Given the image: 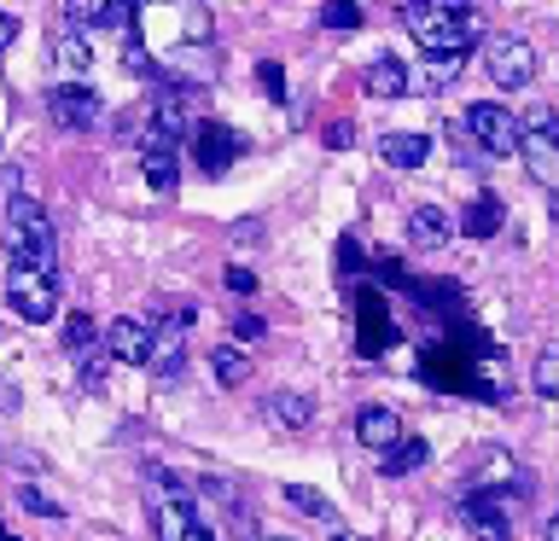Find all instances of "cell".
I'll list each match as a JSON object with an SVG mask.
<instances>
[{"label": "cell", "mask_w": 559, "mask_h": 541, "mask_svg": "<svg viewBox=\"0 0 559 541\" xmlns=\"http://www.w3.org/2000/svg\"><path fill=\"white\" fill-rule=\"evenodd\" d=\"M396 17L408 24L414 41L426 47V59H443V52H461L466 59V47L478 41V29H484V12L454 7V0H408Z\"/></svg>", "instance_id": "1"}, {"label": "cell", "mask_w": 559, "mask_h": 541, "mask_svg": "<svg viewBox=\"0 0 559 541\" xmlns=\"http://www.w3.org/2000/svg\"><path fill=\"white\" fill-rule=\"evenodd\" d=\"M7 244H12L17 268H41V274L59 268V239H52V221H47V209L35 204L29 192H12V199H7Z\"/></svg>", "instance_id": "2"}, {"label": "cell", "mask_w": 559, "mask_h": 541, "mask_svg": "<svg viewBox=\"0 0 559 541\" xmlns=\"http://www.w3.org/2000/svg\"><path fill=\"white\" fill-rule=\"evenodd\" d=\"M466 134L484 157H519L524 152V122L507 105H489V99H478L466 111Z\"/></svg>", "instance_id": "3"}, {"label": "cell", "mask_w": 559, "mask_h": 541, "mask_svg": "<svg viewBox=\"0 0 559 541\" xmlns=\"http://www.w3.org/2000/svg\"><path fill=\"white\" fill-rule=\"evenodd\" d=\"M524 169H531V181H542L559 199V117L548 105H536L531 122H524Z\"/></svg>", "instance_id": "4"}, {"label": "cell", "mask_w": 559, "mask_h": 541, "mask_svg": "<svg viewBox=\"0 0 559 541\" xmlns=\"http://www.w3.org/2000/svg\"><path fill=\"white\" fill-rule=\"evenodd\" d=\"M484 70L496 87H531L536 82V47L519 35H489L484 41Z\"/></svg>", "instance_id": "5"}, {"label": "cell", "mask_w": 559, "mask_h": 541, "mask_svg": "<svg viewBox=\"0 0 559 541\" xmlns=\"http://www.w3.org/2000/svg\"><path fill=\"white\" fill-rule=\"evenodd\" d=\"M7 303L24 314V321H52V314H59V279L41 274V268H17V262H12Z\"/></svg>", "instance_id": "6"}, {"label": "cell", "mask_w": 559, "mask_h": 541, "mask_svg": "<svg viewBox=\"0 0 559 541\" xmlns=\"http://www.w3.org/2000/svg\"><path fill=\"white\" fill-rule=\"evenodd\" d=\"M157 76H164V87H210V76H216V52L204 47H192V41H175L164 59H157Z\"/></svg>", "instance_id": "7"}, {"label": "cell", "mask_w": 559, "mask_h": 541, "mask_svg": "<svg viewBox=\"0 0 559 541\" xmlns=\"http://www.w3.org/2000/svg\"><path fill=\"white\" fill-rule=\"evenodd\" d=\"M192 157H199L204 175H227L245 157V134L227 129V122H199L192 129Z\"/></svg>", "instance_id": "8"}, {"label": "cell", "mask_w": 559, "mask_h": 541, "mask_svg": "<svg viewBox=\"0 0 559 541\" xmlns=\"http://www.w3.org/2000/svg\"><path fill=\"white\" fill-rule=\"evenodd\" d=\"M47 117L59 122V129H70V134H87L99 122V99L87 94V87L64 82V87H52V94H47Z\"/></svg>", "instance_id": "9"}, {"label": "cell", "mask_w": 559, "mask_h": 541, "mask_svg": "<svg viewBox=\"0 0 559 541\" xmlns=\"http://www.w3.org/2000/svg\"><path fill=\"white\" fill-rule=\"evenodd\" d=\"M152 338L157 332L146 321H129V314H117V321L105 326V349H111V361H122V366H146L152 361Z\"/></svg>", "instance_id": "10"}, {"label": "cell", "mask_w": 559, "mask_h": 541, "mask_svg": "<svg viewBox=\"0 0 559 541\" xmlns=\"http://www.w3.org/2000/svg\"><path fill=\"white\" fill-rule=\"evenodd\" d=\"M356 443H361V448H373V454H391V448L402 443V413H396V408H384V401L361 408V413H356Z\"/></svg>", "instance_id": "11"}, {"label": "cell", "mask_w": 559, "mask_h": 541, "mask_svg": "<svg viewBox=\"0 0 559 541\" xmlns=\"http://www.w3.org/2000/svg\"><path fill=\"white\" fill-rule=\"evenodd\" d=\"M187 321H192V314L181 309V314H175V321H164V332H157V338H152V373L157 378H181V366H187V356H181V332H187Z\"/></svg>", "instance_id": "12"}, {"label": "cell", "mask_w": 559, "mask_h": 541, "mask_svg": "<svg viewBox=\"0 0 559 541\" xmlns=\"http://www.w3.org/2000/svg\"><path fill=\"white\" fill-rule=\"evenodd\" d=\"M449 239H454V216H449V209L419 204L408 216V244H414V251H443Z\"/></svg>", "instance_id": "13"}, {"label": "cell", "mask_w": 559, "mask_h": 541, "mask_svg": "<svg viewBox=\"0 0 559 541\" xmlns=\"http://www.w3.org/2000/svg\"><path fill=\"white\" fill-rule=\"evenodd\" d=\"M361 87L373 99H396V94H414V70L402 64V59H373L367 64V76H361Z\"/></svg>", "instance_id": "14"}, {"label": "cell", "mask_w": 559, "mask_h": 541, "mask_svg": "<svg viewBox=\"0 0 559 541\" xmlns=\"http://www.w3.org/2000/svg\"><path fill=\"white\" fill-rule=\"evenodd\" d=\"M379 157L391 169H419L431 157V134H414V129H396V134H384L379 140Z\"/></svg>", "instance_id": "15"}, {"label": "cell", "mask_w": 559, "mask_h": 541, "mask_svg": "<svg viewBox=\"0 0 559 541\" xmlns=\"http://www.w3.org/2000/svg\"><path fill=\"white\" fill-rule=\"evenodd\" d=\"M269 413H274V425H280V431H309L314 401H309V396H297V390H274V396H269Z\"/></svg>", "instance_id": "16"}, {"label": "cell", "mask_w": 559, "mask_h": 541, "mask_svg": "<svg viewBox=\"0 0 559 541\" xmlns=\"http://www.w3.org/2000/svg\"><path fill=\"white\" fill-rule=\"evenodd\" d=\"M210 373H216L222 390H239V384L251 378V361H245L239 344H216V349H210Z\"/></svg>", "instance_id": "17"}, {"label": "cell", "mask_w": 559, "mask_h": 541, "mask_svg": "<svg viewBox=\"0 0 559 541\" xmlns=\"http://www.w3.org/2000/svg\"><path fill=\"white\" fill-rule=\"evenodd\" d=\"M461 52H443V59H426V64H419L414 70V94H443V87L454 82V76H461Z\"/></svg>", "instance_id": "18"}, {"label": "cell", "mask_w": 559, "mask_h": 541, "mask_svg": "<svg viewBox=\"0 0 559 541\" xmlns=\"http://www.w3.org/2000/svg\"><path fill=\"white\" fill-rule=\"evenodd\" d=\"M426 460H431V448L419 443V436H402V443L379 460V471H384V478H408V471H419Z\"/></svg>", "instance_id": "19"}, {"label": "cell", "mask_w": 559, "mask_h": 541, "mask_svg": "<svg viewBox=\"0 0 559 541\" xmlns=\"http://www.w3.org/2000/svg\"><path fill=\"white\" fill-rule=\"evenodd\" d=\"M461 227H466L472 239H496V233H501V204H496V199H472V209H466Z\"/></svg>", "instance_id": "20"}, {"label": "cell", "mask_w": 559, "mask_h": 541, "mask_svg": "<svg viewBox=\"0 0 559 541\" xmlns=\"http://www.w3.org/2000/svg\"><path fill=\"white\" fill-rule=\"evenodd\" d=\"M531 384H536V396L559 401V344H548V349L536 356V366H531Z\"/></svg>", "instance_id": "21"}, {"label": "cell", "mask_w": 559, "mask_h": 541, "mask_svg": "<svg viewBox=\"0 0 559 541\" xmlns=\"http://www.w3.org/2000/svg\"><path fill=\"white\" fill-rule=\"evenodd\" d=\"M52 59H59V70H76V76H82V70L94 64V47H87V35H82V29H70L64 41L52 47Z\"/></svg>", "instance_id": "22"}, {"label": "cell", "mask_w": 559, "mask_h": 541, "mask_svg": "<svg viewBox=\"0 0 559 541\" xmlns=\"http://www.w3.org/2000/svg\"><path fill=\"white\" fill-rule=\"evenodd\" d=\"M140 164H146V181L157 192H169L175 175H181V157H175V152H140Z\"/></svg>", "instance_id": "23"}, {"label": "cell", "mask_w": 559, "mask_h": 541, "mask_svg": "<svg viewBox=\"0 0 559 541\" xmlns=\"http://www.w3.org/2000/svg\"><path fill=\"white\" fill-rule=\"evenodd\" d=\"M280 495H286V501H292V506H297V513H304V518H332V501L321 495V489L286 483V489H280Z\"/></svg>", "instance_id": "24"}, {"label": "cell", "mask_w": 559, "mask_h": 541, "mask_svg": "<svg viewBox=\"0 0 559 541\" xmlns=\"http://www.w3.org/2000/svg\"><path fill=\"white\" fill-rule=\"evenodd\" d=\"M94 338H99V326H94V314H70L64 321V349H76V356H87V349H94Z\"/></svg>", "instance_id": "25"}, {"label": "cell", "mask_w": 559, "mask_h": 541, "mask_svg": "<svg viewBox=\"0 0 559 541\" xmlns=\"http://www.w3.org/2000/svg\"><path fill=\"white\" fill-rule=\"evenodd\" d=\"M478 483L489 489V495H496V483H513V454H507V448H489V454H484Z\"/></svg>", "instance_id": "26"}, {"label": "cell", "mask_w": 559, "mask_h": 541, "mask_svg": "<svg viewBox=\"0 0 559 541\" xmlns=\"http://www.w3.org/2000/svg\"><path fill=\"white\" fill-rule=\"evenodd\" d=\"M17 501H24V513H35V518H59V513H64L59 501L41 495V489H29V483H17Z\"/></svg>", "instance_id": "27"}, {"label": "cell", "mask_w": 559, "mask_h": 541, "mask_svg": "<svg viewBox=\"0 0 559 541\" xmlns=\"http://www.w3.org/2000/svg\"><path fill=\"white\" fill-rule=\"evenodd\" d=\"M321 24L326 29H356L361 24V7H321Z\"/></svg>", "instance_id": "28"}, {"label": "cell", "mask_w": 559, "mask_h": 541, "mask_svg": "<svg viewBox=\"0 0 559 541\" xmlns=\"http://www.w3.org/2000/svg\"><path fill=\"white\" fill-rule=\"evenodd\" d=\"M257 76H262V94H269L274 105H280V99H286V70H280V64H262V70H257Z\"/></svg>", "instance_id": "29"}, {"label": "cell", "mask_w": 559, "mask_h": 541, "mask_svg": "<svg viewBox=\"0 0 559 541\" xmlns=\"http://www.w3.org/2000/svg\"><path fill=\"white\" fill-rule=\"evenodd\" d=\"M251 338H262V321L257 314H234V344H251Z\"/></svg>", "instance_id": "30"}, {"label": "cell", "mask_w": 559, "mask_h": 541, "mask_svg": "<svg viewBox=\"0 0 559 541\" xmlns=\"http://www.w3.org/2000/svg\"><path fill=\"white\" fill-rule=\"evenodd\" d=\"M251 286H257V274L245 268V262H234V268H227V291H239V297H245Z\"/></svg>", "instance_id": "31"}, {"label": "cell", "mask_w": 559, "mask_h": 541, "mask_svg": "<svg viewBox=\"0 0 559 541\" xmlns=\"http://www.w3.org/2000/svg\"><path fill=\"white\" fill-rule=\"evenodd\" d=\"M82 384H87V390H99V384H105V356H87L82 361Z\"/></svg>", "instance_id": "32"}, {"label": "cell", "mask_w": 559, "mask_h": 541, "mask_svg": "<svg viewBox=\"0 0 559 541\" xmlns=\"http://www.w3.org/2000/svg\"><path fill=\"white\" fill-rule=\"evenodd\" d=\"M349 140H356V129H349V122H332V129H326V146H349Z\"/></svg>", "instance_id": "33"}, {"label": "cell", "mask_w": 559, "mask_h": 541, "mask_svg": "<svg viewBox=\"0 0 559 541\" xmlns=\"http://www.w3.org/2000/svg\"><path fill=\"white\" fill-rule=\"evenodd\" d=\"M12 41H17V17H12V12H0V52H7Z\"/></svg>", "instance_id": "34"}, {"label": "cell", "mask_w": 559, "mask_h": 541, "mask_svg": "<svg viewBox=\"0 0 559 541\" xmlns=\"http://www.w3.org/2000/svg\"><path fill=\"white\" fill-rule=\"evenodd\" d=\"M187 541H216V530H210V518H199V524H192V530H187Z\"/></svg>", "instance_id": "35"}, {"label": "cell", "mask_w": 559, "mask_h": 541, "mask_svg": "<svg viewBox=\"0 0 559 541\" xmlns=\"http://www.w3.org/2000/svg\"><path fill=\"white\" fill-rule=\"evenodd\" d=\"M548 541H559V518H554V524H548Z\"/></svg>", "instance_id": "36"}, {"label": "cell", "mask_w": 559, "mask_h": 541, "mask_svg": "<svg viewBox=\"0 0 559 541\" xmlns=\"http://www.w3.org/2000/svg\"><path fill=\"white\" fill-rule=\"evenodd\" d=\"M332 541H367V536H332Z\"/></svg>", "instance_id": "37"}, {"label": "cell", "mask_w": 559, "mask_h": 541, "mask_svg": "<svg viewBox=\"0 0 559 541\" xmlns=\"http://www.w3.org/2000/svg\"><path fill=\"white\" fill-rule=\"evenodd\" d=\"M0 541H17V536H7V530H0Z\"/></svg>", "instance_id": "38"}, {"label": "cell", "mask_w": 559, "mask_h": 541, "mask_svg": "<svg viewBox=\"0 0 559 541\" xmlns=\"http://www.w3.org/2000/svg\"><path fill=\"white\" fill-rule=\"evenodd\" d=\"M554 221H559V199H554Z\"/></svg>", "instance_id": "39"}]
</instances>
